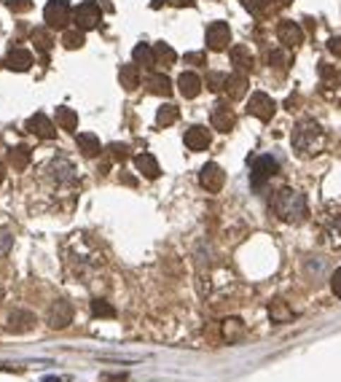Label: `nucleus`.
Wrapping results in <instances>:
<instances>
[{
  "instance_id": "1",
  "label": "nucleus",
  "mask_w": 341,
  "mask_h": 382,
  "mask_svg": "<svg viewBox=\"0 0 341 382\" xmlns=\"http://www.w3.org/2000/svg\"><path fill=\"white\" fill-rule=\"evenodd\" d=\"M272 213L280 221H285V224H301V221H306V216H309V202H306V197L299 189L282 186V189L274 191Z\"/></svg>"
},
{
  "instance_id": "2",
  "label": "nucleus",
  "mask_w": 341,
  "mask_h": 382,
  "mask_svg": "<svg viewBox=\"0 0 341 382\" xmlns=\"http://www.w3.org/2000/svg\"><path fill=\"white\" fill-rule=\"evenodd\" d=\"M293 151L299 159H312L320 151L325 149V132L323 127L314 122V119H299V124L293 127Z\"/></svg>"
},
{
  "instance_id": "3",
  "label": "nucleus",
  "mask_w": 341,
  "mask_h": 382,
  "mask_svg": "<svg viewBox=\"0 0 341 382\" xmlns=\"http://www.w3.org/2000/svg\"><path fill=\"white\" fill-rule=\"evenodd\" d=\"M320 240L328 248H341V210H330L320 224Z\"/></svg>"
},
{
  "instance_id": "4",
  "label": "nucleus",
  "mask_w": 341,
  "mask_h": 382,
  "mask_svg": "<svg viewBox=\"0 0 341 382\" xmlns=\"http://www.w3.org/2000/svg\"><path fill=\"white\" fill-rule=\"evenodd\" d=\"M43 19H46L49 28H56V30L68 28V22L73 19V11H70L68 0H52V3H46Z\"/></svg>"
},
{
  "instance_id": "5",
  "label": "nucleus",
  "mask_w": 341,
  "mask_h": 382,
  "mask_svg": "<svg viewBox=\"0 0 341 382\" xmlns=\"http://www.w3.org/2000/svg\"><path fill=\"white\" fill-rule=\"evenodd\" d=\"M100 19H102V14H100V6H97V0H86V3H81L76 11H73V22H76V28L78 30H95L97 25H100Z\"/></svg>"
},
{
  "instance_id": "6",
  "label": "nucleus",
  "mask_w": 341,
  "mask_h": 382,
  "mask_svg": "<svg viewBox=\"0 0 341 382\" xmlns=\"http://www.w3.org/2000/svg\"><path fill=\"white\" fill-rule=\"evenodd\" d=\"M274 110H277V105H274V100L266 95V92L250 95V103H247V113H250V116H256L261 122H272Z\"/></svg>"
},
{
  "instance_id": "7",
  "label": "nucleus",
  "mask_w": 341,
  "mask_h": 382,
  "mask_svg": "<svg viewBox=\"0 0 341 382\" xmlns=\"http://www.w3.org/2000/svg\"><path fill=\"white\" fill-rule=\"evenodd\" d=\"M277 170H280V164H277L274 156H258V159L253 162V170H250V180H253V186H256V189L263 186L269 178L277 175Z\"/></svg>"
},
{
  "instance_id": "8",
  "label": "nucleus",
  "mask_w": 341,
  "mask_h": 382,
  "mask_svg": "<svg viewBox=\"0 0 341 382\" xmlns=\"http://www.w3.org/2000/svg\"><path fill=\"white\" fill-rule=\"evenodd\" d=\"M229 43H232V30L226 22H213L207 28V49L210 52H223V49H229Z\"/></svg>"
},
{
  "instance_id": "9",
  "label": "nucleus",
  "mask_w": 341,
  "mask_h": 382,
  "mask_svg": "<svg viewBox=\"0 0 341 382\" xmlns=\"http://www.w3.org/2000/svg\"><path fill=\"white\" fill-rule=\"evenodd\" d=\"M199 183H202V189L207 191H220L223 189V183H226V173H223V167L215 162H207L202 167V173H199Z\"/></svg>"
},
{
  "instance_id": "10",
  "label": "nucleus",
  "mask_w": 341,
  "mask_h": 382,
  "mask_svg": "<svg viewBox=\"0 0 341 382\" xmlns=\"http://www.w3.org/2000/svg\"><path fill=\"white\" fill-rule=\"evenodd\" d=\"M73 320V304L68 299H56L49 307V326L52 328H65Z\"/></svg>"
},
{
  "instance_id": "11",
  "label": "nucleus",
  "mask_w": 341,
  "mask_h": 382,
  "mask_svg": "<svg viewBox=\"0 0 341 382\" xmlns=\"http://www.w3.org/2000/svg\"><path fill=\"white\" fill-rule=\"evenodd\" d=\"M277 38H280L282 46H287V49H296V46L304 41V30H301L296 22L285 19V22H280V25H277Z\"/></svg>"
},
{
  "instance_id": "12",
  "label": "nucleus",
  "mask_w": 341,
  "mask_h": 382,
  "mask_svg": "<svg viewBox=\"0 0 341 382\" xmlns=\"http://www.w3.org/2000/svg\"><path fill=\"white\" fill-rule=\"evenodd\" d=\"M28 129L35 137H41V140H54V137H56V127L49 122L43 113H35V116H30V119H28Z\"/></svg>"
},
{
  "instance_id": "13",
  "label": "nucleus",
  "mask_w": 341,
  "mask_h": 382,
  "mask_svg": "<svg viewBox=\"0 0 341 382\" xmlns=\"http://www.w3.org/2000/svg\"><path fill=\"white\" fill-rule=\"evenodd\" d=\"M3 65L8 70H14V73H25V70L32 68V54L28 49H11L8 57L3 59Z\"/></svg>"
},
{
  "instance_id": "14",
  "label": "nucleus",
  "mask_w": 341,
  "mask_h": 382,
  "mask_svg": "<svg viewBox=\"0 0 341 382\" xmlns=\"http://www.w3.org/2000/svg\"><path fill=\"white\" fill-rule=\"evenodd\" d=\"M183 140H186V149H191V151H207L210 149V143H213L207 127H191Z\"/></svg>"
},
{
  "instance_id": "15",
  "label": "nucleus",
  "mask_w": 341,
  "mask_h": 382,
  "mask_svg": "<svg viewBox=\"0 0 341 382\" xmlns=\"http://www.w3.org/2000/svg\"><path fill=\"white\" fill-rule=\"evenodd\" d=\"M234 124H237V116H234V110L229 108V105H215V110H213V127L218 129V132H232Z\"/></svg>"
},
{
  "instance_id": "16",
  "label": "nucleus",
  "mask_w": 341,
  "mask_h": 382,
  "mask_svg": "<svg viewBox=\"0 0 341 382\" xmlns=\"http://www.w3.org/2000/svg\"><path fill=\"white\" fill-rule=\"evenodd\" d=\"M32 326H35V315L28 313V310H14V313L8 315V323H6V328H8V331H14V334L30 331Z\"/></svg>"
},
{
  "instance_id": "17",
  "label": "nucleus",
  "mask_w": 341,
  "mask_h": 382,
  "mask_svg": "<svg viewBox=\"0 0 341 382\" xmlns=\"http://www.w3.org/2000/svg\"><path fill=\"white\" fill-rule=\"evenodd\" d=\"M178 89H180V95H183V97L193 100V97L202 92V79H199L196 73H180Z\"/></svg>"
},
{
  "instance_id": "18",
  "label": "nucleus",
  "mask_w": 341,
  "mask_h": 382,
  "mask_svg": "<svg viewBox=\"0 0 341 382\" xmlns=\"http://www.w3.org/2000/svg\"><path fill=\"white\" fill-rule=\"evenodd\" d=\"M226 95L232 97V100H239V97H245L247 92V73H232L229 79H226V89H223Z\"/></svg>"
},
{
  "instance_id": "19",
  "label": "nucleus",
  "mask_w": 341,
  "mask_h": 382,
  "mask_svg": "<svg viewBox=\"0 0 341 382\" xmlns=\"http://www.w3.org/2000/svg\"><path fill=\"white\" fill-rule=\"evenodd\" d=\"M119 81H121V86L126 92H135L137 83H140V65H135V62L124 65V68L119 70Z\"/></svg>"
},
{
  "instance_id": "20",
  "label": "nucleus",
  "mask_w": 341,
  "mask_h": 382,
  "mask_svg": "<svg viewBox=\"0 0 341 382\" xmlns=\"http://www.w3.org/2000/svg\"><path fill=\"white\" fill-rule=\"evenodd\" d=\"M56 127H62L65 132H76L78 129V113L68 105H59L56 108Z\"/></svg>"
},
{
  "instance_id": "21",
  "label": "nucleus",
  "mask_w": 341,
  "mask_h": 382,
  "mask_svg": "<svg viewBox=\"0 0 341 382\" xmlns=\"http://www.w3.org/2000/svg\"><path fill=\"white\" fill-rule=\"evenodd\" d=\"M52 175L56 178V183H73V180H76L73 164H70L68 159H62V156L52 162Z\"/></svg>"
},
{
  "instance_id": "22",
  "label": "nucleus",
  "mask_w": 341,
  "mask_h": 382,
  "mask_svg": "<svg viewBox=\"0 0 341 382\" xmlns=\"http://www.w3.org/2000/svg\"><path fill=\"white\" fill-rule=\"evenodd\" d=\"M76 143H78V149H81L83 156H100V151H102L100 137L92 135V132H81V135L76 137Z\"/></svg>"
},
{
  "instance_id": "23",
  "label": "nucleus",
  "mask_w": 341,
  "mask_h": 382,
  "mask_svg": "<svg viewBox=\"0 0 341 382\" xmlns=\"http://www.w3.org/2000/svg\"><path fill=\"white\" fill-rule=\"evenodd\" d=\"M135 167L140 170V175H145V178H159V162L150 156V154H137L135 156Z\"/></svg>"
},
{
  "instance_id": "24",
  "label": "nucleus",
  "mask_w": 341,
  "mask_h": 382,
  "mask_svg": "<svg viewBox=\"0 0 341 382\" xmlns=\"http://www.w3.org/2000/svg\"><path fill=\"white\" fill-rule=\"evenodd\" d=\"M232 62L239 73H247V70L253 68V54H250V49H247V46H234Z\"/></svg>"
},
{
  "instance_id": "25",
  "label": "nucleus",
  "mask_w": 341,
  "mask_h": 382,
  "mask_svg": "<svg viewBox=\"0 0 341 382\" xmlns=\"http://www.w3.org/2000/svg\"><path fill=\"white\" fill-rule=\"evenodd\" d=\"M153 57H156V62L159 65H164V68H169V65H175V59H178V54H175V49L169 46V43H153Z\"/></svg>"
},
{
  "instance_id": "26",
  "label": "nucleus",
  "mask_w": 341,
  "mask_h": 382,
  "mask_svg": "<svg viewBox=\"0 0 341 382\" xmlns=\"http://www.w3.org/2000/svg\"><path fill=\"white\" fill-rule=\"evenodd\" d=\"M30 159H32V154H30L28 146H16V149L8 151V162L14 170H28Z\"/></svg>"
},
{
  "instance_id": "27",
  "label": "nucleus",
  "mask_w": 341,
  "mask_h": 382,
  "mask_svg": "<svg viewBox=\"0 0 341 382\" xmlns=\"http://www.w3.org/2000/svg\"><path fill=\"white\" fill-rule=\"evenodd\" d=\"M148 89L153 92V95L167 97V95H172V81H169L164 73H153V76L148 79Z\"/></svg>"
},
{
  "instance_id": "28",
  "label": "nucleus",
  "mask_w": 341,
  "mask_h": 382,
  "mask_svg": "<svg viewBox=\"0 0 341 382\" xmlns=\"http://www.w3.org/2000/svg\"><path fill=\"white\" fill-rule=\"evenodd\" d=\"M132 59H135V65H145V68L156 65V57H153V46H148V43H137L135 52H132Z\"/></svg>"
},
{
  "instance_id": "29",
  "label": "nucleus",
  "mask_w": 341,
  "mask_h": 382,
  "mask_svg": "<svg viewBox=\"0 0 341 382\" xmlns=\"http://www.w3.org/2000/svg\"><path fill=\"white\" fill-rule=\"evenodd\" d=\"M180 116L178 105H172V103H167V105H162V108L156 110V124L159 127H169V124H175Z\"/></svg>"
},
{
  "instance_id": "30",
  "label": "nucleus",
  "mask_w": 341,
  "mask_h": 382,
  "mask_svg": "<svg viewBox=\"0 0 341 382\" xmlns=\"http://www.w3.org/2000/svg\"><path fill=\"white\" fill-rule=\"evenodd\" d=\"M269 315H272L274 323H287V320H293V313H290V310H287V304H282L280 299L269 307Z\"/></svg>"
},
{
  "instance_id": "31",
  "label": "nucleus",
  "mask_w": 341,
  "mask_h": 382,
  "mask_svg": "<svg viewBox=\"0 0 341 382\" xmlns=\"http://www.w3.org/2000/svg\"><path fill=\"white\" fill-rule=\"evenodd\" d=\"M83 41H86V38H83V30H65V35H62V46H65V49H81L83 46Z\"/></svg>"
},
{
  "instance_id": "32",
  "label": "nucleus",
  "mask_w": 341,
  "mask_h": 382,
  "mask_svg": "<svg viewBox=\"0 0 341 382\" xmlns=\"http://www.w3.org/2000/svg\"><path fill=\"white\" fill-rule=\"evenodd\" d=\"M320 76H323V81L330 86V89H336V86H341V70H333L330 65H320Z\"/></svg>"
},
{
  "instance_id": "33",
  "label": "nucleus",
  "mask_w": 341,
  "mask_h": 382,
  "mask_svg": "<svg viewBox=\"0 0 341 382\" xmlns=\"http://www.w3.org/2000/svg\"><path fill=\"white\" fill-rule=\"evenodd\" d=\"M92 315H95V318H113L116 310H113L105 299H95L92 301Z\"/></svg>"
},
{
  "instance_id": "34",
  "label": "nucleus",
  "mask_w": 341,
  "mask_h": 382,
  "mask_svg": "<svg viewBox=\"0 0 341 382\" xmlns=\"http://www.w3.org/2000/svg\"><path fill=\"white\" fill-rule=\"evenodd\" d=\"M226 79H229V76H223V73H210V76H207V89H210V92H223V89H226Z\"/></svg>"
},
{
  "instance_id": "35",
  "label": "nucleus",
  "mask_w": 341,
  "mask_h": 382,
  "mask_svg": "<svg viewBox=\"0 0 341 382\" xmlns=\"http://www.w3.org/2000/svg\"><path fill=\"white\" fill-rule=\"evenodd\" d=\"M223 334H226V340L239 337V334H242V323H239V318H226V323H223Z\"/></svg>"
},
{
  "instance_id": "36",
  "label": "nucleus",
  "mask_w": 341,
  "mask_h": 382,
  "mask_svg": "<svg viewBox=\"0 0 341 382\" xmlns=\"http://www.w3.org/2000/svg\"><path fill=\"white\" fill-rule=\"evenodd\" d=\"M242 6H245L250 14H263L266 11V6H269V0H242Z\"/></svg>"
},
{
  "instance_id": "37",
  "label": "nucleus",
  "mask_w": 341,
  "mask_h": 382,
  "mask_svg": "<svg viewBox=\"0 0 341 382\" xmlns=\"http://www.w3.org/2000/svg\"><path fill=\"white\" fill-rule=\"evenodd\" d=\"M35 46L41 49L43 54H49V49H52V38H49V33H46V30H35Z\"/></svg>"
},
{
  "instance_id": "38",
  "label": "nucleus",
  "mask_w": 341,
  "mask_h": 382,
  "mask_svg": "<svg viewBox=\"0 0 341 382\" xmlns=\"http://www.w3.org/2000/svg\"><path fill=\"white\" fill-rule=\"evenodd\" d=\"M6 6L14 11V14H25L32 8V0H6Z\"/></svg>"
},
{
  "instance_id": "39",
  "label": "nucleus",
  "mask_w": 341,
  "mask_h": 382,
  "mask_svg": "<svg viewBox=\"0 0 341 382\" xmlns=\"http://www.w3.org/2000/svg\"><path fill=\"white\" fill-rule=\"evenodd\" d=\"M110 156H113L116 162H124V159L129 156V149H126L124 143H113V146H110Z\"/></svg>"
},
{
  "instance_id": "40",
  "label": "nucleus",
  "mask_w": 341,
  "mask_h": 382,
  "mask_svg": "<svg viewBox=\"0 0 341 382\" xmlns=\"http://www.w3.org/2000/svg\"><path fill=\"white\" fill-rule=\"evenodd\" d=\"M285 54H282V52H269V65H272V68H285Z\"/></svg>"
},
{
  "instance_id": "41",
  "label": "nucleus",
  "mask_w": 341,
  "mask_h": 382,
  "mask_svg": "<svg viewBox=\"0 0 341 382\" xmlns=\"http://www.w3.org/2000/svg\"><path fill=\"white\" fill-rule=\"evenodd\" d=\"M330 291H333V294L341 299V267L333 272V277H330Z\"/></svg>"
},
{
  "instance_id": "42",
  "label": "nucleus",
  "mask_w": 341,
  "mask_h": 382,
  "mask_svg": "<svg viewBox=\"0 0 341 382\" xmlns=\"http://www.w3.org/2000/svg\"><path fill=\"white\" fill-rule=\"evenodd\" d=\"M328 49H330V54L339 57V59H341V35H336V38H330V41H328Z\"/></svg>"
},
{
  "instance_id": "43",
  "label": "nucleus",
  "mask_w": 341,
  "mask_h": 382,
  "mask_svg": "<svg viewBox=\"0 0 341 382\" xmlns=\"http://www.w3.org/2000/svg\"><path fill=\"white\" fill-rule=\"evenodd\" d=\"M207 57L202 52H191V54H186V62H191V65H205Z\"/></svg>"
},
{
  "instance_id": "44",
  "label": "nucleus",
  "mask_w": 341,
  "mask_h": 382,
  "mask_svg": "<svg viewBox=\"0 0 341 382\" xmlns=\"http://www.w3.org/2000/svg\"><path fill=\"white\" fill-rule=\"evenodd\" d=\"M175 6H193V0H172Z\"/></svg>"
},
{
  "instance_id": "45",
  "label": "nucleus",
  "mask_w": 341,
  "mask_h": 382,
  "mask_svg": "<svg viewBox=\"0 0 341 382\" xmlns=\"http://www.w3.org/2000/svg\"><path fill=\"white\" fill-rule=\"evenodd\" d=\"M6 180V170H3V162H0V183Z\"/></svg>"
},
{
  "instance_id": "46",
  "label": "nucleus",
  "mask_w": 341,
  "mask_h": 382,
  "mask_svg": "<svg viewBox=\"0 0 341 382\" xmlns=\"http://www.w3.org/2000/svg\"><path fill=\"white\" fill-rule=\"evenodd\" d=\"M280 3H282V6H290V3H293V0H280Z\"/></svg>"
},
{
  "instance_id": "47",
  "label": "nucleus",
  "mask_w": 341,
  "mask_h": 382,
  "mask_svg": "<svg viewBox=\"0 0 341 382\" xmlns=\"http://www.w3.org/2000/svg\"><path fill=\"white\" fill-rule=\"evenodd\" d=\"M0 65H3V59H0Z\"/></svg>"
}]
</instances>
